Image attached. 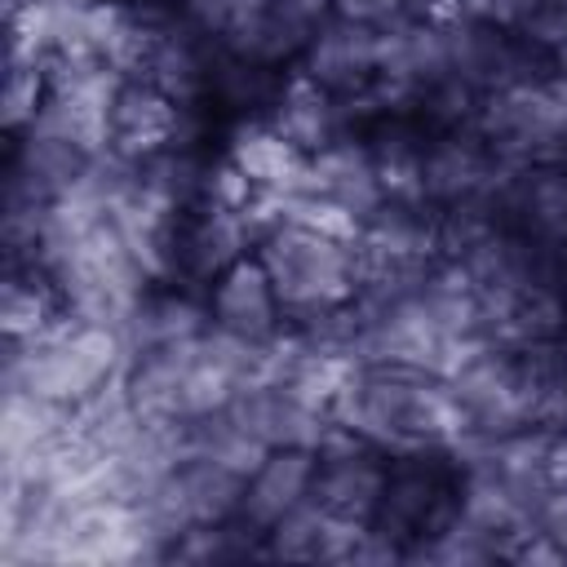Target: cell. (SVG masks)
Instances as JSON below:
<instances>
[{"instance_id": "1", "label": "cell", "mask_w": 567, "mask_h": 567, "mask_svg": "<svg viewBox=\"0 0 567 567\" xmlns=\"http://www.w3.org/2000/svg\"><path fill=\"white\" fill-rule=\"evenodd\" d=\"M337 425L390 456L452 452L461 416L443 377L403 363H359L337 399Z\"/></svg>"}, {"instance_id": "2", "label": "cell", "mask_w": 567, "mask_h": 567, "mask_svg": "<svg viewBox=\"0 0 567 567\" xmlns=\"http://www.w3.org/2000/svg\"><path fill=\"white\" fill-rule=\"evenodd\" d=\"M128 372L120 328L58 315L27 341H4V390H27L62 408H80Z\"/></svg>"}, {"instance_id": "3", "label": "cell", "mask_w": 567, "mask_h": 567, "mask_svg": "<svg viewBox=\"0 0 567 567\" xmlns=\"http://www.w3.org/2000/svg\"><path fill=\"white\" fill-rule=\"evenodd\" d=\"M288 310V323L346 310L359 292V248L346 235L279 217L252 248Z\"/></svg>"}, {"instance_id": "4", "label": "cell", "mask_w": 567, "mask_h": 567, "mask_svg": "<svg viewBox=\"0 0 567 567\" xmlns=\"http://www.w3.org/2000/svg\"><path fill=\"white\" fill-rule=\"evenodd\" d=\"M478 133L509 164H549L567 155V75L545 66L532 80L496 89L478 102Z\"/></svg>"}, {"instance_id": "5", "label": "cell", "mask_w": 567, "mask_h": 567, "mask_svg": "<svg viewBox=\"0 0 567 567\" xmlns=\"http://www.w3.org/2000/svg\"><path fill=\"white\" fill-rule=\"evenodd\" d=\"M292 71H301L319 89L337 93L350 106L359 128H368L381 115V97H377V84H381V31H377V22H350V18L328 13L310 31V40L301 49V62Z\"/></svg>"}, {"instance_id": "6", "label": "cell", "mask_w": 567, "mask_h": 567, "mask_svg": "<svg viewBox=\"0 0 567 567\" xmlns=\"http://www.w3.org/2000/svg\"><path fill=\"white\" fill-rule=\"evenodd\" d=\"M315 456H319V465H315V501L323 509H332L337 518H350V523L368 527L377 518L381 501H385L394 456L372 447L368 439L341 430V425Z\"/></svg>"}, {"instance_id": "7", "label": "cell", "mask_w": 567, "mask_h": 567, "mask_svg": "<svg viewBox=\"0 0 567 567\" xmlns=\"http://www.w3.org/2000/svg\"><path fill=\"white\" fill-rule=\"evenodd\" d=\"M292 195H310V199L346 213L359 226L390 199L385 177L377 168V155H372L363 128L328 142L315 155H306V173H301V186Z\"/></svg>"}, {"instance_id": "8", "label": "cell", "mask_w": 567, "mask_h": 567, "mask_svg": "<svg viewBox=\"0 0 567 567\" xmlns=\"http://www.w3.org/2000/svg\"><path fill=\"white\" fill-rule=\"evenodd\" d=\"M204 301H208V319L217 332H230L239 341H252V346H270L288 332V310L261 266L257 252H244L239 261H230L208 288H204Z\"/></svg>"}, {"instance_id": "9", "label": "cell", "mask_w": 567, "mask_h": 567, "mask_svg": "<svg viewBox=\"0 0 567 567\" xmlns=\"http://www.w3.org/2000/svg\"><path fill=\"white\" fill-rule=\"evenodd\" d=\"M501 221L545 252L567 257V159L514 164L496 190Z\"/></svg>"}, {"instance_id": "10", "label": "cell", "mask_w": 567, "mask_h": 567, "mask_svg": "<svg viewBox=\"0 0 567 567\" xmlns=\"http://www.w3.org/2000/svg\"><path fill=\"white\" fill-rule=\"evenodd\" d=\"M199 111L204 106L173 102L151 80H124L111 97V146L133 159H151L177 142H190Z\"/></svg>"}, {"instance_id": "11", "label": "cell", "mask_w": 567, "mask_h": 567, "mask_svg": "<svg viewBox=\"0 0 567 567\" xmlns=\"http://www.w3.org/2000/svg\"><path fill=\"white\" fill-rule=\"evenodd\" d=\"M266 447L319 452L337 434V412L288 381H257L230 403Z\"/></svg>"}, {"instance_id": "12", "label": "cell", "mask_w": 567, "mask_h": 567, "mask_svg": "<svg viewBox=\"0 0 567 567\" xmlns=\"http://www.w3.org/2000/svg\"><path fill=\"white\" fill-rule=\"evenodd\" d=\"M221 155H226L230 168L252 186V195H270V199L292 195V190L301 186V173H306V155H301L266 115L230 120Z\"/></svg>"}, {"instance_id": "13", "label": "cell", "mask_w": 567, "mask_h": 567, "mask_svg": "<svg viewBox=\"0 0 567 567\" xmlns=\"http://www.w3.org/2000/svg\"><path fill=\"white\" fill-rule=\"evenodd\" d=\"M266 120H270L301 155H315V151H323L328 142H337V137H346V133H359L350 106H346L337 93H328V89H319L315 80H306L301 71H288V75H284V84H279V93H275Z\"/></svg>"}, {"instance_id": "14", "label": "cell", "mask_w": 567, "mask_h": 567, "mask_svg": "<svg viewBox=\"0 0 567 567\" xmlns=\"http://www.w3.org/2000/svg\"><path fill=\"white\" fill-rule=\"evenodd\" d=\"M315 452L301 447H270L266 461L244 478V501H239V518L252 532H270L279 518H288L297 505H306L315 496Z\"/></svg>"}, {"instance_id": "15", "label": "cell", "mask_w": 567, "mask_h": 567, "mask_svg": "<svg viewBox=\"0 0 567 567\" xmlns=\"http://www.w3.org/2000/svg\"><path fill=\"white\" fill-rule=\"evenodd\" d=\"M213 328L208 319V301L199 288L186 284H155L146 292V301L133 310V319L120 328L128 359L151 354V350H168V346H186L195 337H204Z\"/></svg>"}, {"instance_id": "16", "label": "cell", "mask_w": 567, "mask_h": 567, "mask_svg": "<svg viewBox=\"0 0 567 567\" xmlns=\"http://www.w3.org/2000/svg\"><path fill=\"white\" fill-rule=\"evenodd\" d=\"M363 523L337 518L315 496L297 505L288 518H279L266 532V558H292V563H350L354 540Z\"/></svg>"}, {"instance_id": "17", "label": "cell", "mask_w": 567, "mask_h": 567, "mask_svg": "<svg viewBox=\"0 0 567 567\" xmlns=\"http://www.w3.org/2000/svg\"><path fill=\"white\" fill-rule=\"evenodd\" d=\"M58 315H62V306H58L53 284L35 266L9 261V275L0 284V328H4V341H27V337L44 332Z\"/></svg>"}, {"instance_id": "18", "label": "cell", "mask_w": 567, "mask_h": 567, "mask_svg": "<svg viewBox=\"0 0 567 567\" xmlns=\"http://www.w3.org/2000/svg\"><path fill=\"white\" fill-rule=\"evenodd\" d=\"M44 93H49V66L40 58L9 53L4 58V93H0V120H4L9 137L27 133L35 124V115L44 106Z\"/></svg>"}, {"instance_id": "19", "label": "cell", "mask_w": 567, "mask_h": 567, "mask_svg": "<svg viewBox=\"0 0 567 567\" xmlns=\"http://www.w3.org/2000/svg\"><path fill=\"white\" fill-rule=\"evenodd\" d=\"M527 527H532V532H540V536L563 554V563H567V478H563V483H554V487L532 505Z\"/></svg>"}, {"instance_id": "20", "label": "cell", "mask_w": 567, "mask_h": 567, "mask_svg": "<svg viewBox=\"0 0 567 567\" xmlns=\"http://www.w3.org/2000/svg\"><path fill=\"white\" fill-rule=\"evenodd\" d=\"M328 9L350 22H385L390 13L403 9V0H328Z\"/></svg>"}, {"instance_id": "21", "label": "cell", "mask_w": 567, "mask_h": 567, "mask_svg": "<svg viewBox=\"0 0 567 567\" xmlns=\"http://www.w3.org/2000/svg\"><path fill=\"white\" fill-rule=\"evenodd\" d=\"M549 62H554V71H563V75H567V35H563V40H558V49L549 53Z\"/></svg>"}, {"instance_id": "22", "label": "cell", "mask_w": 567, "mask_h": 567, "mask_svg": "<svg viewBox=\"0 0 567 567\" xmlns=\"http://www.w3.org/2000/svg\"><path fill=\"white\" fill-rule=\"evenodd\" d=\"M563 439H567V425H563Z\"/></svg>"}, {"instance_id": "23", "label": "cell", "mask_w": 567, "mask_h": 567, "mask_svg": "<svg viewBox=\"0 0 567 567\" xmlns=\"http://www.w3.org/2000/svg\"><path fill=\"white\" fill-rule=\"evenodd\" d=\"M558 4H563V9H567V0H558Z\"/></svg>"}]
</instances>
